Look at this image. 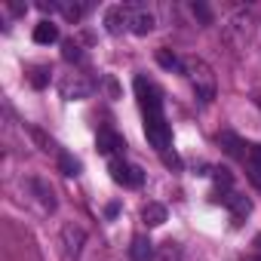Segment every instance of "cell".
<instances>
[{"mask_svg": "<svg viewBox=\"0 0 261 261\" xmlns=\"http://www.w3.org/2000/svg\"><path fill=\"white\" fill-rule=\"evenodd\" d=\"M136 95H139V105H142L145 117H163V92L151 80L136 77Z\"/></svg>", "mask_w": 261, "mask_h": 261, "instance_id": "cell-1", "label": "cell"}, {"mask_svg": "<svg viewBox=\"0 0 261 261\" xmlns=\"http://www.w3.org/2000/svg\"><path fill=\"white\" fill-rule=\"evenodd\" d=\"M145 136H148V142H151L160 154H166L169 145H172V133H169L166 117H145Z\"/></svg>", "mask_w": 261, "mask_h": 261, "instance_id": "cell-2", "label": "cell"}, {"mask_svg": "<svg viewBox=\"0 0 261 261\" xmlns=\"http://www.w3.org/2000/svg\"><path fill=\"white\" fill-rule=\"evenodd\" d=\"M108 172H111V178H114L117 185H123V188H142V181H145V172H142L139 166L126 163V160H120V157L111 160Z\"/></svg>", "mask_w": 261, "mask_h": 261, "instance_id": "cell-3", "label": "cell"}, {"mask_svg": "<svg viewBox=\"0 0 261 261\" xmlns=\"http://www.w3.org/2000/svg\"><path fill=\"white\" fill-rule=\"evenodd\" d=\"M123 148H126V142L117 133H111V129H101V133H98V154H105V157L114 160Z\"/></svg>", "mask_w": 261, "mask_h": 261, "instance_id": "cell-4", "label": "cell"}, {"mask_svg": "<svg viewBox=\"0 0 261 261\" xmlns=\"http://www.w3.org/2000/svg\"><path fill=\"white\" fill-rule=\"evenodd\" d=\"M224 203H227V209H230V215H233V224H240V221L252 212V200L243 197V194H227Z\"/></svg>", "mask_w": 261, "mask_h": 261, "instance_id": "cell-5", "label": "cell"}, {"mask_svg": "<svg viewBox=\"0 0 261 261\" xmlns=\"http://www.w3.org/2000/svg\"><path fill=\"white\" fill-rule=\"evenodd\" d=\"M129 258H133V261H151V258H154V243H151L148 237H133Z\"/></svg>", "mask_w": 261, "mask_h": 261, "instance_id": "cell-6", "label": "cell"}, {"mask_svg": "<svg viewBox=\"0 0 261 261\" xmlns=\"http://www.w3.org/2000/svg\"><path fill=\"white\" fill-rule=\"evenodd\" d=\"M126 22H129V16H126L123 7H111V10L105 13V28H108V34H120V31L126 28Z\"/></svg>", "mask_w": 261, "mask_h": 261, "instance_id": "cell-7", "label": "cell"}, {"mask_svg": "<svg viewBox=\"0 0 261 261\" xmlns=\"http://www.w3.org/2000/svg\"><path fill=\"white\" fill-rule=\"evenodd\" d=\"M142 221H145L148 227H160V224L166 221V206H160V203H148V206L142 209Z\"/></svg>", "mask_w": 261, "mask_h": 261, "instance_id": "cell-8", "label": "cell"}, {"mask_svg": "<svg viewBox=\"0 0 261 261\" xmlns=\"http://www.w3.org/2000/svg\"><path fill=\"white\" fill-rule=\"evenodd\" d=\"M59 40V28L53 25V22H40L37 28H34V43H56Z\"/></svg>", "mask_w": 261, "mask_h": 261, "instance_id": "cell-9", "label": "cell"}, {"mask_svg": "<svg viewBox=\"0 0 261 261\" xmlns=\"http://www.w3.org/2000/svg\"><path fill=\"white\" fill-rule=\"evenodd\" d=\"M129 25H133L136 34H148V31L154 28V16H151V13H136L133 19H129Z\"/></svg>", "mask_w": 261, "mask_h": 261, "instance_id": "cell-10", "label": "cell"}, {"mask_svg": "<svg viewBox=\"0 0 261 261\" xmlns=\"http://www.w3.org/2000/svg\"><path fill=\"white\" fill-rule=\"evenodd\" d=\"M221 148H224L230 157H246V154L240 151V148H243V142H240L233 133H221Z\"/></svg>", "mask_w": 261, "mask_h": 261, "instance_id": "cell-11", "label": "cell"}, {"mask_svg": "<svg viewBox=\"0 0 261 261\" xmlns=\"http://www.w3.org/2000/svg\"><path fill=\"white\" fill-rule=\"evenodd\" d=\"M157 62H160V68H166V71H181L178 56H172L169 49H157Z\"/></svg>", "mask_w": 261, "mask_h": 261, "instance_id": "cell-12", "label": "cell"}, {"mask_svg": "<svg viewBox=\"0 0 261 261\" xmlns=\"http://www.w3.org/2000/svg\"><path fill=\"white\" fill-rule=\"evenodd\" d=\"M59 169H62L65 175H80L83 166H80V160H74L71 154H62V157H59Z\"/></svg>", "mask_w": 261, "mask_h": 261, "instance_id": "cell-13", "label": "cell"}, {"mask_svg": "<svg viewBox=\"0 0 261 261\" xmlns=\"http://www.w3.org/2000/svg\"><path fill=\"white\" fill-rule=\"evenodd\" d=\"M157 261H181V252H178V246H175L172 240H169V243H163V249H160Z\"/></svg>", "mask_w": 261, "mask_h": 261, "instance_id": "cell-14", "label": "cell"}, {"mask_svg": "<svg viewBox=\"0 0 261 261\" xmlns=\"http://www.w3.org/2000/svg\"><path fill=\"white\" fill-rule=\"evenodd\" d=\"M62 56H65V62H80V46L74 43V40H65V46H62Z\"/></svg>", "mask_w": 261, "mask_h": 261, "instance_id": "cell-15", "label": "cell"}, {"mask_svg": "<svg viewBox=\"0 0 261 261\" xmlns=\"http://www.w3.org/2000/svg\"><path fill=\"white\" fill-rule=\"evenodd\" d=\"M246 160H249V166H258L261 169V145H249L246 148Z\"/></svg>", "mask_w": 261, "mask_h": 261, "instance_id": "cell-16", "label": "cell"}, {"mask_svg": "<svg viewBox=\"0 0 261 261\" xmlns=\"http://www.w3.org/2000/svg\"><path fill=\"white\" fill-rule=\"evenodd\" d=\"M46 80H49L46 68H34V71H31V83H34L37 89H43V86H46Z\"/></svg>", "mask_w": 261, "mask_h": 261, "instance_id": "cell-17", "label": "cell"}, {"mask_svg": "<svg viewBox=\"0 0 261 261\" xmlns=\"http://www.w3.org/2000/svg\"><path fill=\"white\" fill-rule=\"evenodd\" d=\"M160 157H163V163H166V166H169V169H181V157H178V154H175V151H172V154H169V151H166V154H160Z\"/></svg>", "mask_w": 261, "mask_h": 261, "instance_id": "cell-18", "label": "cell"}, {"mask_svg": "<svg viewBox=\"0 0 261 261\" xmlns=\"http://www.w3.org/2000/svg\"><path fill=\"white\" fill-rule=\"evenodd\" d=\"M230 181H233V178H230L227 169H215V185H218V188H230Z\"/></svg>", "mask_w": 261, "mask_h": 261, "instance_id": "cell-19", "label": "cell"}, {"mask_svg": "<svg viewBox=\"0 0 261 261\" xmlns=\"http://www.w3.org/2000/svg\"><path fill=\"white\" fill-rule=\"evenodd\" d=\"M194 16H200L203 22H212V16H209V10H206L203 4H194Z\"/></svg>", "mask_w": 261, "mask_h": 261, "instance_id": "cell-20", "label": "cell"}, {"mask_svg": "<svg viewBox=\"0 0 261 261\" xmlns=\"http://www.w3.org/2000/svg\"><path fill=\"white\" fill-rule=\"evenodd\" d=\"M255 246H261V233H258V237H255Z\"/></svg>", "mask_w": 261, "mask_h": 261, "instance_id": "cell-21", "label": "cell"}]
</instances>
